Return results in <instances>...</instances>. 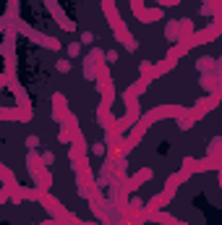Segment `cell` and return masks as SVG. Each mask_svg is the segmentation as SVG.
<instances>
[{
	"instance_id": "cell-1",
	"label": "cell",
	"mask_w": 222,
	"mask_h": 225,
	"mask_svg": "<svg viewBox=\"0 0 222 225\" xmlns=\"http://www.w3.org/2000/svg\"><path fill=\"white\" fill-rule=\"evenodd\" d=\"M68 53H71V55H78V53H81V47H78V45H71V47H68Z\"/></svg>"
}]
</instances>
